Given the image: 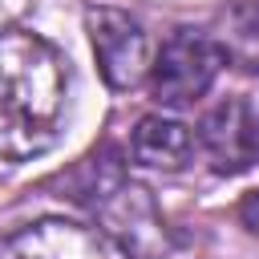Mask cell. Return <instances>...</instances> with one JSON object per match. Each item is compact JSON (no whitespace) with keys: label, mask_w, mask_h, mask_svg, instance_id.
<instances>
[{"label":"cell","mask_w":259,"mask_h":259,"mask_svg":"<svg viewBox=\"0 0 259 259\" xmlns=\"http://www.w3.org/2000/svg\"><path fill=\"white\" fill-rule=\"evenodd\" d=\"M198 146L214 174H243L259 162V121L243 97H223L198 121Z\"/></svg>","instance_id":"cell-5"},{"label":"cell","mask_w":259,"mask_h":259,"mask_svg":"<svg viewBox=\"0 0 259 259\" xmlns=\"http://www.w3.org/2000/svg\"><path fill=\"white\" fill-rule=\"evenodd\" d=\"M239 223H243L251 235H259V190L243 194V202H239Z\"/></svg>","instance_id":"cell-9"},{"label":"cell","mask_w":259,"mask_h":259,"mask_svg":"<svg viewBox=\"0 0 259 259\" xmlns=\"http://www.w3.org/2000/svg\"><path fill=\"white\" fill-rule=\"evenodd\" d=\"M223 53L231 65H239L243 73H259V0L235 4L223 16V36H219Z\"/></svg>","instance_id":"cell-8"},{"label":"cell","mask_w":259,"mask_h":259,"mask_svg":"<svg viewBox=\"0 0 259 259\" xmlns=\"http://www.w3.org/2000/svg\"><path fill=\"white\" fill-rule=\"evenodd\" d=\"M85 28H89L93 57H97V69H101L105 85L109 89H134L146 77V69H150L142 24L125 8L97 4V8L85 12Z\"/></svg>","instance_id":"cell-4"},{"label":"cell","mask_w":259,"mask_h":259,"mask_svg":"<svg viewBox=\"0 0 259 259\" xmlns=\"http://www.w3.org/2000/svg\"><path fill=\"white\" fill-rule=\"evenodd\" d=\"M97 223L101 235L117 243L125 259H166L170 255V227L154 202V194L142 182L121 178L105 198H97Z\"/></svg>","instance_id":"cell-3"},{"label":"cell","mask_w":259,"mask_h":259,"mask_svg":"<svg viewBox=\"0 0 259 259\" xmlns=\"http://www.w3.org/2000/svg\"><path fill=\"white\" fill-rule=\"evenodd\" d=\"M223 65H227V53L219 40L194 28H178L166 36V45L150 65V93L158 105H174V109L190 105L214 85Z\"/></svg>","instance_id":"cell-2"},{"label":"cell","mask_w":259,"mask_h":259,"mask_svg":"<svg viewBox=\"0 0 259 259\" xmlns=\"http://www.w3.org/2000/svg\"><path fill=\"white\" fill-rule=\"evenodd\" d=\"M69 97L61 53L28 32H0V158L28 162L57 142Z\"/></svg>","instance_id":"cell-1"},{"label":"cell","mask_w":259,"mask_h":259,"mask_svg":"<svg viewBox=\"0 0 259 259\" xmlns=\"http://www.w3.org/2000/svg\"><path fill=\"white\" fill-rule=\"evenodd\" d=\"M0 259H113L101 231L73 219H36L0 239Z\"/></svg>","instance_id":"cell-6"},{"label":"cell","mask_w":259,"mask_h":259,"mask_svg":"<svg viewBox=\"0 0 259 259\" xmlns=\"http://www.w3.org/2000/svg\"><path fill=\"white\" fill-rule=\"evenodd\" d=\"M130 154L138 166H150V170H182L194 154V134L190 125L174 121V117H162V113H146L138 125H134V138H130Z\"/></svg>","instance_id":"cell-7"}]
</instances>
